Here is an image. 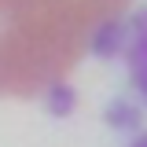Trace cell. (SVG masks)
<instances>
[{
	"label": "cell",
	"mask_w": 147,
	"mask_h": 147,
	"mask_svg": "<svg viewBox=\"0 0 147 147\" xmlns=\"http://www.w3.org/2000/svg\"><path fill=\"white\" fill-rule=\"evenodd\" d=\"M132 147H147V136H144V140H136V144H132Z\"/></svg>",
	"instance_id": "obj_2"
},
{
	"label": "cell",
	"mask_w": 147,
	"mask_h": 147,
	"mask_svg": "<svg viewBox=\"0 0 147 147\" xmlns=\"http://www.w3.org/2000/svg\"><path fill=\"white\" fill-rule=\"evenodd\" d=\"M125 59H129V74L136 81L140 96L147 99V11L129 22V48H125Z\"/></svg>",
	"instance_id": "obj_1"
}]
</instances>
